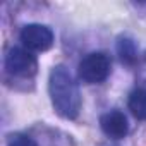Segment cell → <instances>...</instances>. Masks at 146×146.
<instances>
[{
  "label": "cell",
  "mask_w": 146,
  "mask_h": 146,
  "mask_svg": "<svg viewBox=\"0 0 146 146\" xmlns=\"http://www.w3.org/2000/svg\"><path fill=\"white\" fill-rule=\"evenodd\" d=\"M50 100L55 112L64 119H76L81 110V93L78 83L64 65H57L50 72L48 79Z\"/></svg>",
  "instance_id": "obj_1"
},
{
  "label": "cell",
  "mask_w": 146,
  "mask_h": 146,
  "mask_svg": "<svg viewBox=\"0 0 146 146\" xmlns=\"http://www.w3.org/2000/svg\"><path fill=\"white\" fill-rule=\"evenodd\" d=\"M110 69H112V62L107 53L91 52L79 62L78 74L81 81L88 84H98L110 76Z\"/></svg>",
  "instance_id": "obj_2"
},
{
  "label": "cell",
  "mask_w": 146,
  "mask_h": 146,
  "mask_svg": "<svg viewBox=\"0 0 146 146\" xmlns=\"http://www.w3.org/2000/svg\"><path fill=\"white\" fill-rule=\"evenodd\" d=\"M36 57L26 48L14 46L5 55V69L14 76H31L36 72Z\"/></svg>",
  "instance_id": "obj_3"
},
{
  "label": "cell",
  "mask_w": 146,
  "mask_h": 146,
  "mask_svg": "<svg viewBox=\"0 0 146 146\" xmlns=\"http://www.w3.org/2000/svg\"><path fill=\"white\" fill-rule=\"evenodd\" d=\"M23 45L35 52H46L53 45V33L43 24H26L19 35Z\"/></svg>",
  "instance_id": "obj_4"
},
{
  "label": "cell",
  "mask_w": 146,
  "mask_h": 146,
  "mask_svg": "<svg viewBox=\"0 0 146 146\" xmlns=\"http://www.w3.org/2000/svg\"><path fill=\"white\" fill-rule=\"evenodd\" d=\"M100 127L108 137H113V139L125 137L129 132L127 117L120 110H110V112L103 113L100 117Z\"/></svg>",
  "instance_id": "obj_5"
},
{
  "label": "cell",
  "mask_w": 146,
  "mask_h": 146,
  "mask_svg": "<svg viewBox=\"0 0 146 146\" xmlns=\"http://www.w3.org/2000/svg\"><path fill=\"white\" fill-rule=\"evenodd\" d=\"M129 110L137 120H146V90L139 88L129 95Z\"/></svg>",
  "instance_id": "obj_6"
},
{
  "label": "cell",
  "mask_w": 146,
  "mask_h": 146,
  "mask_svg": "<svg viewBox=\"0 0 146 146\" xmlns=\"http://www.w3.org/2000/svg\"><path fill=\"white\" fill-rule=\"evenodd\" d=\"M117 53L120 57V60L127 65H132L137 60V46L134 43L132 38L129 36H122L117 41Z\"/></svg>",
  "instance_id": "obj_7"
},
{
  "label": "cell",
  "mask_w": 146,
  "mask_h": 146,
  "mask_svg": "<svg viewBox=\"0 0 146 146\" xmlns=\"http://www.w3.org/2000/svg\"><path fill=\"white\" fill-rule=\"evenodd\" d=\"M7 146H38L33 137L21 134V132H12L7 137Z\"/></svg>",
  "instance_id": "obj_8"
}]
</instances>
